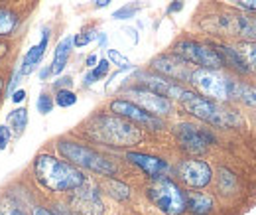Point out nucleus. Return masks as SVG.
<instances>
[{
    "label": "nucleus",
    "instance_id": "ddd939ff",
    "mask_svg": "<svg viewBox=\"0 0 256 215\" xmlns=\"http://www.w3.org/2000/svg\"><path fill=\"white\" fill-rule=\"evenodd\" d=\"M152 67L156 71H160L164 77L168 79H178V81H190V75L192 71L188 69V62L182 60L180 56H158L154 62H152Z\"/></svg>",
    "mask_w": 256,
    "mask_h": 215
},
{
    "label": "nucleus",
    "instance_id": "412c9836",
    "mask_svg": "<svg viewBox=\"0 0 256 215\" xmlns=\"http://www.w3.org/2000/svg\"><path fill=\"white\" fill-rule=\"evenodd\" d=\"M230 99H236L248 107H256V87L246 85V83H238L232 81V89H230Z\"/></svg>",
    "mask_w": 256,
    "mask_h": 215
},
{
    "label": "nucleus",
    "instance_id": "aec40b11",
    "mask_svg": "<svg viewBox=\"0 0 256 215\" xmlns=\"http://www.w3.org/2000/svg\"><path fill=\"white\" fill-rule=\"evenodd\" d=\"M217 54L221 56L223 65H228V67L236 69L238 73H246V71H250L248 65H246V62H244V58L240 56L238 50H234V48H226V46H219V48H217Z\"/></svg>",
    "mask_w": 256,
    "mask_h": 215
},
{
    "label": "nucleus",
    "instance_id": "c756f323",
    "mask_svg": "<svg viewBox=\"0 0 256 215\" xmlns=\"http://www.w3.org/2000/svg\"><path fill=\"white\" fill-rule=\"evenodd\" d=\"M36 107H38V111H40L42 115H48V113H52V109H54V99H52L48 93H42V95L38 97V101H36Z\"/></svg>",
    "mask_w": 256,
    "mask_h": 215
},
{
    "label": "nucleus",
    "instance_id": "4468645a",
    "mask_svg": "<svg viewBox=\"0 0 256 215\" xmlns=\"http://www.w3.org/2000/svg\"><path fill=\"white\" fill-rule=\"evenodd\" d=\"M213 30H221L226 32V34L256 40V18H250V16H221Z\"/></svg>",
    "mask_w": 256,
    "mask_h": 215
},
{
    "label": "nucleus",
    "instance_id": "a211bd4d",
    "mask_svg": "<svg viewBox=\"0 0 256 215\" xmlns=\"http://www.w3.org/2000/svg\"><path fill=\"white\" fill-rule=\"evenodd\" d=\"M186 207L193 215H207L213 209V197L203 191H188L186 193Z\"/></svg>",
    "mask_w": 256,
    "mask_h": 215
},
{
    "label": "nucleus",
    "instance_id": "79ce46f5",
    "mask_svg": "<svg viewBox=\"0 0 256 215\" xmlns=\"http://www.w3.org/2000/svg\"><path fill=\"white\" fill-rule=\"evenodd\" d=\"M50 73H52V67H46V69H42V73H40V77H42V79H46V77H48Z\"/></svg>",
    "mask_w": 256,
    "mask_h": 215
},
{
    "label": "nucleus",
    "instance_id": "e433bc0d",
    "mask_svg": "<svg viewBox=\"0 0 256 215\" xmlns=\"http://www.w3.org/2000/svg\"><path fill=\"white\" fill-rule=\"evenodd\" d=\"M182 8H184V0H174V2L170 4L168 12H170V14H174V12H180Z\"/></svg>",
    "mask_w": 256,
    "mask_h": 215
},
{
    "label": "nucleus",
    "instance_id": "f03ea898",
    "mask_svg": "<svg viewBox=\"0 0 256 215\" xmlns=\"http://www.w3.org/2000/svg\"><path fill=\"white\" fill-rule=\"evenodd\" d=\"M186 107V111L193 115L195 119L203 121V123H209L213 126H219V128H238L242 126V117L232 111V109H226L223 107L219 101H213V99H207V97H201L197 93L186 91L180 99Z\"/></svg>",
    "mask_w": 256,
    "mask_h": 215
},
{
    "label": "nucleus",
    "instance_id": "6e6552de",
    "mask_svg": "<svg viewBox=\"0 0 256 215\" xmlns=\"http://www.w3.org/2000/svg\"><path fill=\"white\" fill-rule=\"evenodd\" d=\"M176 138L180 142V146L184 150L192 154H201L207 150L209 144L215 142V136L205 130V128H199L192 123H182L176 126Z\"/></svg>",
    "mask_w": 256,
    "mask_h": 215
},
{
    "label": "nucleus",
    "instance_id": "473e14b6",
    "mask_svg": "<svg viewBox=\"0 0 256 215\" xmlns=\"http://www.w3.org/2000/svg\"><path fill=\"white\" fill-rule=\"evenodd\" d=\"M93 40H95V34H77V36H73V46L83 48Z\"/></svg>",
    "mask_w": 256,
    "mask_h": 215
},
{
    "label": "nucleus",
    "instance_id": "7ed1b4c3",
    "mask_svg": "<svg viewBox=\"0 0 256 215\" xmlns=\"http://www.w3.org/2000/svg\"><path fill=\"white\" fill-rule=\"evenodd\" d=\"M58 150L65 160H69L73 166L91 170L100 176H114L116 174V166L106 160L102 154L95 152L89 146H83L79 142H71V140H60L58 142Z\"/></svg>",
    "mask_w": 256,
    "mask_h": 215
},
{
    "label": "nucleus",
    "instance_id": "9b49d317",
    "mask_svg": "<svg viewBox=\"0 0 256 215\" xmlns=\"http://www.w3.org/2000/svg\"><path fill=\"white\" fill-rule=\"evenodd\" d=\"M126 97H130L132 103H136L138 107H142L144 111L160 117V115H170L172 113V101L168 97H162L158 93L150 91L146 87H136V89H130L126 93Z\"/></svg>",
    "mask_w": 256,
    "mask_h": 215
},
{
    "label": "nucleus",
    "instance_id": "ea45409f",
    "mask_svg": "<svg viewBox=\"0 0 256 215\" xmlns=\"http://www.w3.org/2000/svg\"><path fill=\"white\" fill-rule=\"evenodd\" d=\"M96 62H98L96 56H89V58H87V65H89V67H95Z\"/></svg>",
    "mask_w": 256,
    "mask_h": 215
},
{
    "label": "nucleus",
    "instance_id": "c85d7f7f",
    "mask_svg": "<svg viewBox=\"0 0 256 215\" xmlns=\"http://www.w3.org/2000/svg\"><path fill=\"white\" fill-rule=\"evenodd\" d=\"M219 187L223 189L224 193H230L234 189V176L224 168L221 170V176H219Z\"/></svg>",
    "mask_w": 256,
    "mask_h": 215
},
{
    "label": "nucleus",
    "instance_id": "c9c22d12",
    "mask_svg": "<svg viewBox=\"0 0 256 215\" xmlns=\"http://www.w3.org/2000/svg\"><path fill=\"white\" fill-rule=\"evenodd\" d=\"M10 97H12L14 103H24V101H26V91H24V89H18V91L12 93Z\"/></svg>",
    "mask_w": 256,
    "mask_h": 215
},
{
    "label": "nucleus",
    "instance_id": "2f4dec72",
    "mask_svg": "<svg viewBox=\"0 0 256 215\" xmlns=\"http://www.w3.org/2000/svg\"><path fill=\"white\" fill-rule=\"evenodd\" d=\"M108 62L114 63V65H118L120 69H132L130 62H128L120 52H116V50H108Z\"/></svg>",
    "mask_w": 256,
    "mask_h": 215
},
{
    "label": "nucleus",
    "instance_id": "39448f33",
    "mask_svg": "<svg viewBox=\"0 0 256 215\" xmlns=\"http://www.w3.org/2000/svg\"><path fill=\"white\" fill-rule=\"evenodd\" d=\"M148 197L166 215H182L188 209L186 207V193L180 189V185L174 184L168 178L154 180V184L148 187Z\"/></svg>",
    "mask_w": 256,
    "mask_h": 215
},
{
    "label": "nucleus",
    "instance_id": "6ab92c4d",
    "mask_svg": "<svg viewBox=\"0 0 256 215\" xmlns=\"http://www.w3.org/2000/svg\"><path fill=\"white\" fill-rule=\"evenodd\" d=\"M71 50H73V38L67 36V38H64V40L58 44V48H56L54 63H52V73H54V75H60L65 69L67 60H69V56H71Z\"/></svg>",
    "mask_w": 256,
    "mask_h": 215
},
{
    "label": "nucleus",
    "instance_id": "2eb2a0df",
    "mask_svg": "<svg viewBox=\"0 0 256 215\" xmlns=\"http://www.w3.org/2000/svg\"><path fill=\"white\" fill-rule=\"evenodd\" d=\"M126 160L132 162L134 166H138L146 176L158 180V178H164L170 170L168 162L162 160L158 156H150V154H142V152H128L126 154Z\"/></svg>",
    "mask_w": 256,
    "mask_h": 215
},
{
    "label": "nucleus",
    "instance_id": "393cba45",
    "mask_svg": "<svg viewBox=\"0 0 256 215\" xmlns=\"http://www.w3.org/2000/svg\"><path fill=\"white\" fill-rule=\"evenodd\" d=\"M18 26V18L14 12L0 8V36H10Z\"/></svg>",
    "mask_w": 256,
    "mask_h": 215
},
{
    "label": "nucleus",
    "instance_id": "cd10ccee",
    "mask_svg": "<svg viewBox=\"0 0 256 215\" xmlns=\"http://www.w3.org/2000/svg\"><path fill=\"white\" fill-rule=\"evenodd\" d=\"M140 8H142L140 4H128V6L118 8V10L112 14V18H114V20H128V18H134V14H136Z\"/></svg>",
    "mask_w": 256,
    "mask_h": 215
},
{
    "label": "nucleus",
    "instance_id": "72a5a7b5",
    "mask_svg": "<svg viewBox=\"0 0 256 215\" xmlns=\"http://www.w3.org/2000/svg\"><path fill=\"white\" fill-rule=\"evenodd\" d=\"M10 138H12V130L8 128V126H4V124H0V152L8 146V142H10Z\"/></svg>",
    "mask_w": 256,
    "mask_h": 215
},
{
    "label": "nucleus",
    "instance_id": "20e7f679",
    "mask_svg": "<svg viewBox=\"0 0 256 215\" xmlns=\"http://www.w3.org/2000/svg\"><path fill=\"white\" fill-rule=\"evenodd\" d=\"M93 130L96 138L114 146H132L142 140V132L132 123L118 117H96L93 121Z\"/></svg>",
    "mask_w": 256,
    "mask_h": 215
},
{
    "label": "nucleus",
    "instance_id": "f3484780",
    "mask_svg": "<svg viewBox=\"0 0 256 215\" xmlns=\"http://www.w3.org/2000/svg\"><path fill=\"white\" fill-rule=\"evenodd\" d=\"M48 42H50V32L46 30V32H44V38H42V42H40L38 46L30 48V50H28V54L24 56V62H22V67H20V73H22V75H28V73H32L34 69L40 65L42 58H44V54H46Z\"/></svg>",
    "mask_w": 256,
    "mask_h": 215
},
{
    "label": "nucleus",
    "instance_id": "f257e3e1",
    "mask_svg": "<svg viewBox=\"0 0 256 215\" xmlns=\"http://www.w3.org/2000/svg\"><path fill=\"white\" fill-rule=\"evenodd\" d=\"M36 180L50 191H73L87 180L81 170H77L71 162L60 160L52 154H40L34 160Z\"/></svg>",
    "mask_w": 256,
    "mask_h": 215
},
{
    "label": "nucleus",
    "instance_id": "f704fd0d",
    "mask_svg": "<svg viewBox=\"0 0 256 215\" xmlns=\"http://www.w3.org/2000/svg\"><path fill=\"white\" fill-rule=\"evenodd\" d=\"M230 2H234L236 6L246 8V10H256V0H230Z\"/></svg>",
    "mask_w": 256,
    "mask_h": 215
},
{
    "label": "nucleus",
    "instance_id": "a19ab883",
    "mask_svg": "<svg viewBox=\"0 0 256 215\" xmlns=\"http://www.w3.org/2000/svg\"><path fill=\"white\" fill-rule=\"evenodd\" d=\"M106 4H110V0H95L96 8H102V6H106Z\"/></svg>",
    "mask_w": 256,
    "mask_h": 215
},
{
    "label": "nucleus",
    "instance_id": "4be33fe9",
    "mask_svg": "<svg viewBox=\"0 0 256 215\" xmlns=\"http://www.w3.org/2000/svg\"><path fill=\"white\" fill-rule=\"evenodd\" d=\"M6 123H8V128L14 130V134L20 136L26 130V124H28V111L26 109H14L12 113H8Z\"/></svg>",
    "mask_w": 256,
    "mask_h": 215
},
{
    "label": "nucleus",
    "instance_id": "4c0bfd02",
    "mask_svg": "<svg viewBox=\"0 0 256 215\" xmlns=\"http://www.w3.org/2000/svg\"><path fill=\"white\" fill-rule=\"evenodd\" d=\"M71 83H73L71 77H62L60 81H56V87H58V89H64V87H71Z\"/></svg>",
    "mask_w": 256,
    "mask_h": 215
},
{
    "label": "nucleus",
    "instance_id": "f8f14e48",
    "mask_svg": "<svg viewBox=\"0 0 256 215\" xmlns=\"http://www.w3.org/2000/svg\"><path fill=\"white\" fill-rule=\"evenodd\" d=\"M178 174L182 178L184 184H188L190 187H205L211 182V168L207 162L203 160H184L178 166Z\"/></svg>",
    "mask_w": 256,
    "mask_h": 215
},
{
    "label": "nucleus",
    "instance_id": "58836bf2",
    "mask_svg": "<svg viewBox=\"0 0 256 215\" xmlns=\"http://www.w3.org/2000/svg\"><path fill=\"white\" fill-rule=\"evenodd\" d=\"M32 215H56V213H52L50 209H46V207H40V205H38V207H34L32 209Z\"/></svg>",
    "mask_w": 256,
    "mask_h": 215
},
{
    "label": "nucleus",
    "instance_id": "9d476101",
    "mask_svg": "<svg viewBox=\"0 0 256 215\" xmlns=\"http://www.w3.org/2000/svg\"><path fill=\"white\" fill-rule=\"evenodd\" d=\"M71 207L81 215L104 213V205H102V199H100V191H98L96 187H93V185H87V182L73 189Z\"/></svg>",
    "mask_w": 256,
    "mask_h": 215
},
{
    "label": "nucleus",
    "instance_id": "7c9ffc66",
    "mask_svg": "<svg viewBox=\"0 0 256 215\" xmlns=\"http://www.w3.org/2000/svg\"><path fill=\"white\" fill-rule=\"evenodd\" d=\"M0 215H28L26 211H22L16 203L8 201V199H0Z\"/></svg>",
    "mask_w": 256,
    "mask_h": 215
},
{
    "label": "nucleus",
    "instance_id": "5701e85b",
    "mask_svg": "<svg viewBox=\"0 0 256 215\" xmlns=\"http://www.w3.org/2000/svg\"><path fill=\"white\" fill-rule=\"evenodd\" d=\"M104 189L108 191V195L110 197H114V199H118V201H124L130 197V187H128L124 182H120V180H114V178H106L104 180Z\"/></svg>",
    "mask_w": 256,
    "mask_h": 215
},
{
    "label": "nucleus",
    "instance_id": "b1692460",
    "mask_svg": "<svg viewBox=\"0 0 256 215\" xmlns=\"http://www.w3.org/2000/svg\"><path fill=\"white\" fill-rule=\"evenodd\" d=\"M108 69H110V62H108V60H100V62H96L95 67L85 75V87H89V85H93L95 81L102 79V77H106V75H108Z\"/></svg>",
    "mask_w": 256,
    "mask_h": 215
},
{
    "label": "nucleus",
    "instance_id": "a878e982",
    "mask_svg": "<svg viewBox=\"0 0 256 215\" xmlns=\"http://www.w3.org/2000/svg\"><path fill=\"white\" fill-rule=\"evenodd\" d=\"M238 52H240V56L244 58L248 69H252L256 73V42H244V44H240Z\"/></svg>",
    "mask_w": 256,
    "mask_h": 215
},
{
    "label": "nucleus",
    "instance_id": "1a4fd4ad",
    "mask_svg": "<svg viewBox=\"0 0 256 215\" xmlns=\"http://www.w3.org/2000/svg\"><path fill=\"white\" fill-rule=\"evenodd\" d=\"M110 111L122 119H126L130 123H136V124H142L146 128H152V130H160L164 128V121L160 117L144 111L142 107H138L136 103L128 101V99H116L110 103Z\"/></svg>",
    "mask_w": 256,
    "mask_h": 215
},
{
    "label": "nucleus",
    "instance_id": "bb28decb",
    "mask_svg": "<svg viewBox=\"0 0 256 215\" xmlns=\"http://www.w3.org/2000/svg\"><path fill=\"white\" fill-rule=\"evenodd\" d=\"M75 103H77V95L71 89H58V95H56V105L58 107L67 109V107H73Z\"/></svg>",
    "mask_w": 256,
    "mask_h": 215
},
{
    "label": "nucleus",
    "instance_id": "dca6fc26",
    "mask_svg": "<svg viewBox=\"0 0 256 215\" xmlns=\"http://www.w3.org/2000/svg\"><path fill=\"white\" fill-rule=\"evenodd\" d=\"M140 83L142 87L150 89V91L158 93L162 97H174V99H182V95L188 91L182 85H178L176 81L168 79V77H158V75H150V73H142L140 75Z\"/></svg>",
    "mask_w": 256,
    "mask_h": 215
},
{
    "label": "nucleus",
    "instance_id": "0eeeda50",
    "mask_svg": "<svg viewBox=\"0 0 256 215\" xmlns=\"http://www.w3.org/2000/svg\"><path fill=\"white\" fill-rule=\"evenodd\" d=\"M174 54L180 56L182 60H186L188 63H195L207 69H219L223 62L221 56L217 54V50H211L203 44H197L193 40H182L174 46Z\"/></svg>",
    "mask_w": 256,
    "mask_h": 215
},
{
    "label": "nucleus",
    "instance_id": "423d86ee",
    "mask_svg": "<svg viewBox=\"0 0 256 215\" xmlns=\"http://www.w3.org/2000/svg\"><path fill=\"white\" fill-rule=\"evenodd\" d=\"M192 85L205 95L207 99L213 101H228L230 99V89H232V79L224 77L223 73H219L217 69H207V67H199L192 71L190 75Z\"/></svg>",
    "mask_w": 256,
    "mask_h": 215
}]
</instances>
